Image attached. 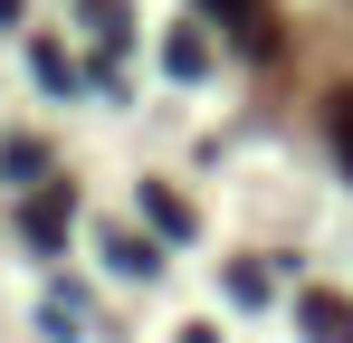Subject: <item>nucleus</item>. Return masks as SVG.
I'll return each instance as SVG.
<instances>
[{
	"label": "nucleus",
	"instance_id": "1",
	"mask_svg": "<svg viewBox=\"0 0 353 343\" xmlns=\"http://www.w3.org/2000/svg\"><path fill=\"white\" fill-rule=\"evenodd\" d=\"M230 39H248V48H277V19H268V0H201Z\"/></svg>",
	"mask_w": 353,
	"mask_h": 343
},
{
	"label": "nucleus",
	"instance_id": "2",
	"mask_svg": "<svg viewBox=\"0 0 353 343\" xmlns=\"http://www.w3.org/2000/svg\"><path fill=\"white\" fill-rule=\"evenodd\" d=\"M296 324H305V343H353V305L344 295H305Z\"/></svg>",
	"mask_w": 353,
	"mask_h": 343
},
{
	"label": "nucleus",
	"instance_id": "3",
	"mask_svg": "<svg viewBox=\"0 0 353 343\" xmlns=\"http://www.w3.org/2000/svg\"><path fill=\"white\" fill-rule=\"evenodd\" d=\"M19 229H29V248H58V238H67V191H58V181H39V200H29Z\"/></svg>",
	"mask_w": 353,
	"mask_h": 343
},
{
	"label": "nucleus",
	"instance_id": "4",
	"mask_svg": "<svg viewBox=\"0 0 353 343\" xmlns=\"http://www.w3.org/2000/svg\"><path fill=\"white\" fill-rule=\"evenodd\" d=\"M143 220L163 229V238H191V210H181V191H172V181H143Z\"/></svg>",
	"mask_w": 353,
	"mask_h": 343
},
{
	"label": "nucleus",
	"instance_id": "5",
	"mask_svg": "<svg viewBox=\"0 0 353 343\" xmlns=\"http://www.w3.org/2000/svg\"><path fill=\"white\" fill-rule=\"evenodd\" d=\"M163 67H172V76H210V39H201V29H172V39H163Z\"/></svg>",
	"mask_w": 353,
	"mask_h": 343
},
{
	"label": "nucleus",
	"instance_id": "6",
	"mask_svg": "<svg viewBox=\"0 0 353 343\" xmlns=\"http://www.w3.org/2000/svg\"><path fill=\"white\" fill-rule=\"evenodd\" d=\"M105 258H115L124 277H153L163 258H153V238H134V229H105Z\"/></svg>",
	"mask_w": 353,
	"mask_h": 343
},
{
	"label": "nucleus",
	"instance_id": "7",
	"mask_svg": "<svg viewBox=\"0 0 353 343\" xmlns=\"http://www.w3.org/2000/svg\"><path fill=\"white\" fill-rule=\"evenodd\" d=\"M0 181L39 191V181H48V153H39V143H0Z\"/></svg>",
	"mask_w": 353,
	"mask_h": 343
},
{
	"label": "nucleus",
	"instance_id": "8",
	"mask_svg": "<svg viewBox=\"0 0 353 343\" xmlns=\"http://www.w3.org/2000/svg\"><path fill=\"white\" fill-rule=\"evenodd\" d=\"M29 67H39V86H48V96H77V67H67V48L29 39Z\"/></svg>",
	"mask_w": 353,
	"mask_h": 343
},
{
	"label": "nucleus",
	"instance_id": "9",
	"mask_svg": "<svg viewBox=\"0 0 353 343\" xmlns=\"http://www.w3.org/2000/svg\"><path fill=\"white\" fill-rule=\"evenodd\" d=\"M325 134H334V163L353 181V86H334V105H325Z\"/></svg>",
	"mask_w": 353,
	"mask_h": 343
},
{
	"label": "nucleus",
	"instance_id": "10",
	"mask_svg": "<svg viewBox=\"0 0 353 343\" xmlns=\"http://www.w3.org/2000/svg\"><path fill=\"white\" fill-rule=\"evenodd\" d=\"M230 295H239V305H268V267H248V258H239V267H230Z\"/></svg>",
	"mask_w": 353,
	"mask_h": 343
},
{
	"label": "nucleus",
	"instance_id": "11",
	"mask_svg": "<svg viewBox=\"0 0 353 343\" xmlns=\"http://www.w3.org/2000/svg\"><path fill=\"white\" fill-rule=\"evenodd\" d=\"M0 29H19V0H0Z\"/></svg>",
	"mask_w": 353,
	"mask_h": 343
}]
</instances>
